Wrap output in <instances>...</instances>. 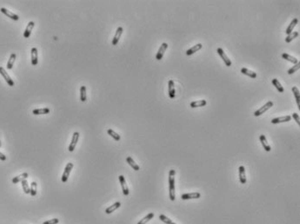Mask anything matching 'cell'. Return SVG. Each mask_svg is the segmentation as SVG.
I'll use <instances>...</instances> for the list:
<instances>
[{
	"label": "cell",
	"instance_id": "6da1fadb",
	"mask_svg": "<svg viewBox=\"0 0 300 224\" xmlns=\"http://www.w3.org/2000/svg\"><path fill=\"white\" fill-rule=\"evenodd\" d=\"M175 170H171L169 173V196L171 201L175 200Z\"/></svg>",
	"mask_w": 300,
	"mask_h": 224
},
{
	"label": "cell",
	"instance_id": "7a4b0ae2",
	"mask_svg": "<svg viewBox=\"0 0 300 224\" xmlns=\"http://www.w3.org/2000/svg\"><path fill=\"white\" fill-rule=\"evenodd\" d=\"M272 106H273V102H272V101L267 102L265 105H263L261 108H259L258 110H256V111L254 112V116H261L262 114H264L265 112H266L268 110H270Z\"/></svg>",
	"mask_w": 300,
	"mask_h": 224
},
{
	"label": "cell",
	"instance_id": "3957f363",
	"mask_svg": "<svg viewBox=\"0 0 300 224\" xmlns=\"http://www.w3.org/2000/svg\"><path fill=\"white\" fill-rule=\"evenodd\" d=\"M73 163H67V165L65 166L64 168V171L63 173V176H62V183H66L68 181V178H69V176H70V173L71 171V170L73 169Z\"/></svg>",
	"mask_w": 300,
	"mask_h": 224
},
{
	"label": "cell",
	"instance_id": "277c9868",
	"mask_svg": "<svg viewBox=\"0 0 300 224\" xmlns=\"http://www.w3.org/2000/svg\"><path fill=\"white\" fill-rule=\"evenodd\" d=\"M79 136H80V135H79L78 132H74V133H73L71 142V143H70V145H69V147H68V150H69L70 152L74 151V150H75V148H76V145H77V141H78V139H79Z\"/></svg>",
	"mask_w": 300,
	"mask_h": 224
},
{
	"label": "cell",
	"instance_id": "5b68a950",
	"mask_svg": "<svg viewBox=\"0 0 300 224\" xmlns=\"http://www.w3.org/2000/svg\"><path fill=\"white\" fill-rule=\"evenodd\" d=\"M217 52L218 53V55L221 57V58L223 59V61H224V63H225V65L227 66V67H230L231 65H232V61L230 60V58L226 56V54L225 53V51L223 50V49H221V48H218V50H217Z\"/></svg>",
	"mask_w": 300,
	"mask_h": 224
},
{
	"label": "cell",
	"instance_id": "8992f818",
	"mask_svg": "<svg viewBox=\"0 0 300 224\" xmlns=\"http://www.w3.org/2000/svg\"><path fill=\"white\" fill-rule=\"evenodd\" d=\"M167 48H168L167 43H163L161 44V46L159 47V49H158V53H157V55H156V59H157V60L159 61V60H161V59L163 58V56H164L165 50H167Z\"/></svg>",
	"mask_w": 300,
	"mask_h": 224
},
{
	"label": "cell",
	"instance_id": "52a82bcc",
	"mask_svg": "<svg viewBox=\"0 0 300 224\" xmlns=\"http://www.w3.org/2000/svg\"><path fill=\"white\" fill-rule=\"evenodd\" d=\"M0 74L2 75V77L4 78V80L6 81V83H8L9 86H14V82L13 80L10 78V77L8 75V73L6 72V70L3 68V67H0Z\"/></svg>",
	"mask_w": 300,
	"mask_h": 224
},
{
	"label": "cell",
	"instance_id": "ba28073f",
	"mask_svg": "<svg viewBox=\"0 0 300 224\" xmlns=\"http://www.w3.org/2000/svg\"><path fill=\"white\" fill-rule=\"evenodd\" d=\"M0 10H1V12H2L3 14H4L6 17H10V19H12V20H14V21H17V20L19 19V17H18L17 14H15V13H13V12L10 11V10H7L6 8L2 7V8L0 9Z\"/></svg>",
	"mask_w": 300,
	"mask_h": 224
},
{
	"label": "cell",
	"instance_id": "9c48e42d",
	"mask_svg": "<svg viewBox=\"0 0 300 224\" xmlns=\"http://www.w3.org/2000/svg\"><path fill=\"white\" fill-rule=\"evenodd\" d=\"M123 31H124L123 27H121V26L118 27V29H117V30H116V33H115V36H114V37H113V39H112V42H111L112 45L118 44V41H119V39H120V37H121V36H122V34H123Z\"/></svg>",
	"mask_w": 300,
	"mask_h": 224
},
{
	"label": "cell",
	"instance_id": "30bf717a",
	"mask_svg": "<svg viewBox=\"0 0 300 224\" xmlns=\"http://www.w3.org/2000/svg\"><path fill=\"white\" fill-rule=\"evenodd\" d=\"M119 178V182H120V184H121V187H122V190H123V194L127 196L129 195V189H128V186L126 184V182H125V179H124V176H118Z\"/></svg>",
	"mask_w": 300,
	"mask_h": 224
},
{
	"label": "cell",
	"instance_id": "8fae6325",
	"mask_svg": "<svg viewBox=\"0 0 300 224\" xmlns=\"http://www.w3.org/2000/svg\"><path fill=\"white\" fill-rule=\"evenodd\" d=\"M30 56H31V64L34 66L37 65L38 63V53H37V49L36 47L30 50Z\"/></svg>",
	"mask_w": 300,
	"mask_h": 224
},
{
	"label": "cell",
	"instance_id": "7c38bea8",
	"mask_svg": "<svg viewBox=\"0 0 300 224\" xmlns=\"http://www.w3.org/2000/svg\"><path fill=\"white\" fill-rule=\"evenodd\" d=\"M201 197L200 193L198 192H195V193H187V194H184L181 196V199L183 200H190V199H198Z\"/></svg>",
	"mask_w": 300,
	"mask_h": 224
},
{
	"label": "cell",
	"instance_id": "4fadbf2b",
	"mask_svg": "<svg viewBox=\"0 0 300 224\" xmlns=\"http://www.w3.org/2000/svg\"><path fill=\"white\" fill-rule=\"evenodd\" d=\"M168 93H169V96L171 99H174L175 97V85H174V82L172 80H170L168 82Z\"/></svg>",
	"mask_w": 300,
	"mask_h": 224
},
{
	"label": "cell",
	"instance_id": "5bb4252c",
	"mask_svg": "<svg viewBox=\"0 0 300 224\" xmlns=\"http://www.w3.org/2000/svg\"><path fill=\"white\" fill-rule=\"evenodd\" d=\"M292 120V116H280V117H277L272 120V123L273 124H278V123H285V122H290Z\"/></svg>",
	"mask_w": 300,
	"mask_h": 224
},
{
	"label": "cell",
	"instance_id": "9a60e30c",
	"mask_svg": "<svg viewBox=\"0 0 300 224\" xmlns=\"http://www.w3.org/2000/svg\"><path fill=\"white\" fill-rule=\"evenodd\" d=\"M34 26H35V23H34L33 21H30L29 23H28V25H27V27L25 28L24 32V37H25V38L30 37V34H31V31H32V30H33V28H34Z\"/></svg>",
	"mask_w": 300,
	"mask_h": 224
},
{
	"label": "cell",
	"instance_id": "2e32d148",
	"mask_svg": "<svg viewBox=\"0 0 300 224\" xmlns=\"http://www.w3.org/2000/svg\"><path fill=\"white\" fill-rule=\"evenodd\" d=\"M259 139H260V142H261V143H262V145H263V147H264V149H265V150L267 151V152H270V151L272 150V148H271V146L268 144V143H267V141H266V137L265 136V135H260Z\"/></svg>",
	"mask_w": 300,
	"mask_h": 224
},
{
	"label": "cell",
	"instance_id": "e0dca14e",
	"mask_svg": "<svg viewBox=\"0 0 300 224\" xmlns=\"http://www.w3.org/2000/svg\"><path fill=\"white\" fill-rule=\"evenodd\" d=\"M239 171V181L241 183H246V177H245V169L244 166H240L238 169Z\"/></svg>",
	"mask_w": 300,
	"mask_h": 224
},
{
	"label": "cell",
	"instance_id": "ac0fdd59",
	"mask_svg": "<svg viewBox=\"0 0 300 224\" xmlns=\"http://www.w3.org/2000/svg\"><path fill=\"white\" fill-rule=\"evenodd\" d=\"M201 49H202V43H197V44H195L193 47H191V49L187 50L186 55H187V56H191V55L194 54L195 52L198 51V50H201Z\"/></svg>",
	"mask_w": 300,
	"mask_h": 224
},
{
	"label": "cell",
	"instance_id": "d6986e66",
	"mask_svg": "<svg viewBox=\"0 0 300 224\" xmlns=\"http://www.w3.org/2000/svg\"><path fill=\"white\" fill-rule=\"evenodd\" d=\"M50 109L49 108H41V109H35L32 110L33 115H46L50 113Z\"/></svg>",
	"mask_w": 300,
	"mask_h": 224
},
{
	"label": "cell",
	"instance_id": "ffe728a7",
	"mask_svg": "<svg viewBox=\"0 0 300 224\" xmlns=\"http://www.w3.org/2000/svg\"><path fill=\"white\" fill-rule=\"evenodd\" d=\"M28 176H29L28 173H23V174H21V175H19V176H15V177L12 179V183L16 184V183H21L23 180L27 179Z\"/></svg>",
	"mask_w": 300,
	"mask_h": 224
},
{
	"label": "cell",
	"instance_id": "44dd1931",
	"mask_svg": "<svg viewBox=\"0 0 300 224\" xmlns=\"http://www.w3.org/2000/svg\"><path fill=\"white\" fill-rule=\"evenodd\" d=\"M298 23H299V19H298V18H294V19L291 22L290 25L287 27V29H286V30H285V33H286L287 35L291 34V33L292 32L293 29H294V28L296 27V25L298 24Z\"/></svg>",
	"mask_w": 300,
	"mask_h": 224
},
{
	"label": "cell",
	"instance_id": "7402d4cb",
	"mask_svg": "<svg viewBox=\"0 0 300 224\" xmlns=\"http://www.w3.org/2000/svg\"><path fill=\"white\" fill-rule=\"evenodd\" d=\"M207 104V102L205 100H198V101H194L191 103V108H199V107H204Z\"/></svg>",
	"mask_w": 300,
	"mask_h": 224
},
{
	"label": "cell",
	"instance_id": "603a6c76",
	"mask_svg": "<svg viewBox=\"0 0 300 224\" xmlns=\"http://www.w3.org/2000/svg\"><path fill=\"white\" fill-rule=\"evenodd\" d=\"M120 206H121V203H120L119 202H117V203H113L111 206L108 207V208L105 210V213L108 214V215H109V214H111L113 211H115L116 210H118Z\"/></svg>",
	"mask_w": 300,
	"mask_h": 224
},
{
	"label": "cell",
	"instance_id": "cb8c5ba5",
	"mask_svg": "<svg viewBox=\"0 0 300 224\" xmlns=\"http://www.w3.org/2000/svg\"><path fill=\"white\" fill-rule=\"evenodd\" d=\"M241 73L244 74V75H246V76H248V77H250L252 78H256L257 76H258L256 72H254L252 70H248L246 68H242L241 69Z\"/></svg>",
	"mask_w": 300,
	"mask_h": 224
},
{
	"label": "cell",
	"instance_id": "d4e9b609",
	"mask_svg": "<svg viewBox=\"0 0 300 224\" xmlns=\"http://www.w3.org/2000/svg\"><path fill=\"white\" fill-rule=\"evenodd\" d=\"M16 57H17V55L15 53H12L10 56V58L8 60V63H7V65H6V68L8 70H11L12 67H13V64L16 61Z\"/></svg>",
	"mask_w": 300,
	"mask_h": 224
},
{
	"label": "cell",
	"instance_id": "484cf974",
	"mask_svg": "<svg viewBox=\"0 0 300 224\" xmlns=\"http://www.w3.org/2000/svg\"><path fill=\"white\" fill-rule=\"evenodd\" d=\"M282 57H283L284 59H285V60H287V61H289V62L294 63V64H296V63H299V60H298L296 57H292V56H291V55H289V54H287V53H283V54H282Z\"/></svg>",
	"mask_w": 300,
	"mask_h": 224
},
{
	"label": "cell",
	"instance_id": "4316f807",
	"mask_svg": "<svg viewBox=\"0 0 300 224\" xmlns=\"http://www.w3.org/2000/svg\"><path fill=\"white\" fill-rule=\"evenodd\" d=\"M272 84L276 87V89L279 90V92H280V93H284V91H285V89H284V87L281 85V83H279V81L277 79V78H274V79H272Z\"/></svg>",
	"mask_w": 300,
	"mask_h": 224
},
{
	"label": "cell",
	"instance_id": "83f0119b",
	"mask_svg": "<svg viewBox=\"0 0 300 224\" xmlns=\"http://www.w3.org/2000/svg\"><path fill=\"white\" fill-rule=\"evenodd\" d=\"M126 162L128 163V164H129L134 170H136V171H138V170H139V166L134 162V160H133L131 156H128V157L126 158Z\"/></svg>",
	"mask_w": 300,
	"mask_h": 224
},
{
	"label": "cell",
	"instance_id": "f1b7e54d",
	"mask_svg": "<svg viewBox=\"0 0 300 224\" xmlns=\"http://www.w3.org/2000/svg\"><path fill=\"white\" fill-rule=\"evenodd\" d=\"M80 100L81 102L84 103L87 100V95H86V87L81 86L80 88Z\"/></svg>",
	"mask_w": 300,
	"mask_h": 224
},
{
	"label": "cell",
	"instance_id": "f546056e",
	"mask_svg": "<svg viewBox=\"0 0 300 224\" xmlns=\"http://www.w3.org/2000/svg\"><path fill=\"white\" fill-rule=\"evenodd\" d=\"M299 32L298 31H293V32H292L291 34H289L286 37H285V43H291L293 39H295V38H297L298 37H299Z\"/></svg>",
	"mask_w": 300,
	"mask_h": 224
},
{
	"label": "cell",
	"instance_id": "4dcf8cb0",
	"mask_svg": "<svg viewBox=\"0 0 300 224\" xmlns=\"http://www.w3.org/2000/svg\"><path fill=\"white\" fill-rule=\"evenodd\" d=\"M292 93L294 94V96H295V98H296V102H297V104H298V106H299V105H300V93H299V90L297 88V87H292Z\"/></svg>",
	"mask_w": 300,
	"mask_h": 224
},
{
	"label": "cell",
	"instance_id": "1f68e13d",
	"mask_svg": "<svg viewBox=\"0 0 300 224\" xmlns=\"http://www.w3.org/2000/svg\"><path fill=\"white\" fill-rule=\"evenodd\" d=\"M153 217H154V214H153V213H149L146 216H144L143 219H141V220L138 223V224H146L149 221H151Z\"/></svg>",
	"mask_w": 300,
	"mask_h": 224
},
{
	"label": "cell",
	"instance_id": "d6a6232c",
	"mask_svg": "<svg viewBox=\"0 0 300 224\" xmlns=\"http://www.w3.org/2000/svg\"><path fill=\"white\" fill-rule=\"evenodd\" d=\"M107 133H108V135H110L115 141H120V139H121L120 136H119L118 133H116L113 130L109 129V130H107Z\"/></svg>",
	"mask_w": 300,
	"mask_h": 224
},
{
	"label": "cell",
	"instance_id": "836d02e7",
	"mask_svg": "<svg viewBox=\"0 0 300 224\" xmlns=\"http://www.w3.org/2000/svg\"><path fill=\"white\" fill-rule=\"evenodd\" d=\"M37 184L36 182H32L30 184V194L32 196H35L37 195Z\"/></svg>",
	"mask_w": 300,
	"mask_h": 224
},
{
	"label": "cell",
	"instance_id": "e575fe53",
	"mask_svg": "<svg viewBox=\"0 0 300 224\" xmlns=\"http://www.w3.org/2000/svg\"><path fill=\"white\" fill-rule=\"evenodd\" d=\"M21 184H22V188H23V190L25 194H30V187L28 185V183H27V180H23L21 182Z\"/></svg>",
	"mask_w": 300,
	"mask_h": 224
},
{
	"label": "cell",
	"instance_id": "d590c367",
	"mask_svg": "<svg viewBox=\"0 0 300 224\" xmlns=\"http://www.w3.org/2000/svg\"><path fill=\"white\" fill-rule=\"evenodd\" d=\"M299 67H300V63H296L294 66H292L289 70H288V74L289 75H292V74H293V73H295L299 69Z\"/></svg>",
	"mask_w": 300,
	"mask_h": 224
},
{
	"label": "cell",
	"instance_id": "8d00e7d4",
	"mask_svg": "<svg viewBox=\"0 0 300 224\" xmlns=\"http://www.w3.org/2000/svg\"><path fill=\"white\" fill-rule=\"evenodd\" d=\"M159 219H160V221H162L165 224H170L171 223H172V221L170 218H168L167 216H165V215H159Z\"/></svg>",
	"mask_w": 300,
	"mask_h": 224
},
{
	"label": "cell",
	"instance_id": "74e56055",
	"mask_svg": "<svg viewBox=\"0 0 300 224\" xmlns=\"http://www.w3.org/2000/svg\"><path fill=\"white\" fill-rule=\"evenodd\" d=\"M58 223H59V220L57 218H53V219H50L49 221L44 222L43 224H57Z\"/></svg>",
	"mask_w": 300,
	"mask_h": 224
},
{
	"label": "cell",
	"instance_id": "f35d334b",
	"mask_svg": "<svg viewBox=\"0 0 300 224\" xmlns=\"http://www.w3.org/2000/svg\"><path fill=\"white\" fill-rule=\"evenodd\" d=\"M292 117L295 119V121L297 122V123H298V124H300L299 116V114H297V113H293V114H292Z\"/></svg>",
	"mask_w": 300,
	"mask_h": 224
},
{
	"label": "cell",
	"instance_id": "ab89813d",
	"mask_svg": "<svg viewBox=\"0 0 300 224\" xmlns=\"http://www.w3.org/2000/svg\"><path fill=\"white\" fill-rule=\"evenodd\" d=\"M0 160L1 161H5L6 160V156L2 152H0Z\"/></svg>",
	"mask_w": 300,
	"mask_h": 224
},
{
	"label": "cell",
	"instance_id": "60d3db41",
	"mask_svg": "<svg viewBox=\"0 0 300 224\" xmlns=\"http://www.w3.org/2000/svg\"><path fill=\"white\" fill-rule=\"evenodd\" d=\"M1 146H2V143H1V141H0V148H1Z\"/></svg>",
	"mask_w": 300,
	"mask_h": 224
},
{
	"label": "cell",
	"instance_id": "b9f144b4",
	"mask_svg": "<svg viewBox=\"0 0 300 224\" xmlns=\"http://www.w3.org/2000/svg\"><path fill=\"white\" fill-rule=\"evenodd\" d=\"M170 224H176V223H171Z\"/></svg>",
	"mask_w": 300,
	"mask_h": 224
}]
</instances>
